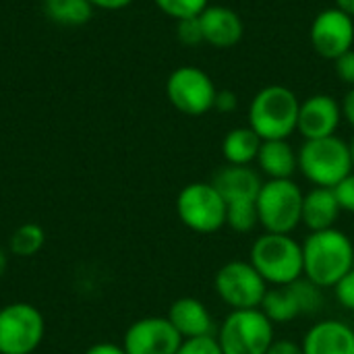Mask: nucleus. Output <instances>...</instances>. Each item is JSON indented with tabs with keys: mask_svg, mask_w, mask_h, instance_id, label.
<instances>
[{
	"mask_svg": "<svg viewBox=\"0 0 354 354\" xmlns=\"http://www.w3.org/2000/svg\"><path fill=\"white\" fill-rule=\"evenodd\" d=\"M239 106V97L232 89H218L214 110H220L222 114H232Z\"/></svg>",
	"mask_w": 354,
	"mask_h": 354,
	"instance_id": "nucleus-31",
	"label": "nucleus"
},
{
	"mask_svg": "<svg viewBox=\"0 0 354 354\" xmlns=\"http://www.w3.org/2000/svg\"><path fill=\"white\" fill-rule=\"evenodd\" d=\"M334 195L338 199V205L342 212L354 214V170L334 187Z\"/></svg>",
	"mask_w": 354,
	"mask_h": 354,
	"instance_id": "nucleus-28",
	"label": "nucleus"
},
{
	"mask_svg": "<svg viewBox=\"0 0 354 354\" xmlns=\"http://www.w3.org/2000/svg\"><path fill=\"white\" fill-rule=\"evenodd\" d=\"M340 214H342V209L338 205L334 189L313 187L309 193H305L301 224H305L309 228V232L336 228Z\"/></svg>",
	"mask_w": 354,
	"mask_h": 354,
	"instance_id": "nucleus-18",
	"label": "nucleus"
},
{
	"mask_svg": "<svg viewBox=\"0 0 354 354\" xmlns=\"http://www.w3.org/2000/svg\"><path fill=\"white\" fill-rule=\"evenodd\" d=\"M93 4V8H102V10H120L127 8L133 0H89Z\"/></svg>",
	"mask_w": 354,
	"mask_h": 354,
	"instance_id": "nucleus-35",
	"label": "nucleus"
},
{
	"mask_svg": "<svg viewBox=\"0 0 354 354\" xmlns=\"http://www.w3.org/2000/svg\"><path fill=\"white\" fill-rule=\"evenodd\" d=\"M85 354H127L122 346L118 344H112V342H100V344H93L89 346Z\"/></svg>",
	"mask_w": 354,
	"mask_h": 354,
	"instance_id": "nucleus-34",
	"label": "nucleus"
},
{
	"mask_svg": "<svg viewBox=\"0 0 354 354\" xmlns=\"http://www.w3.org/2000/svg\"><path fill=\"white\" fill-rule=\"evenodd\" d=\"M249 261L268 286H288L305 276L303 243L290 234L263 232L251 245Z\"/></svg>",
	"mask_w": 354,
	"mask_h": 354,
	"instance_id": "nucleus-2",
	"label": "nucleus"
},
{
	"mask_svg": "<svg viewBox=\"0 0 354 354\" xmlns=\"http://www.w3.org/2000/svg\"><path fill=\"white\" fill-rule=\"evenodd\" d=\"M334 295L344 309L354 311V268L334 286Z\"/></svg>",
	"mask_w": 354,
	"mask_h": 354,
	"instance_id": "nucleus-29",
	"label": "nucleus"
},
{
	"mask_svg": "<svg viewBox=\"0 0 354 354\" xmlns=\"http://www.w3.org/2000/svg\"><path fill=\"white\" fill-rule=\"evenodd\" d=\"M336 8L354 19V0H336Z\"/></svg>",
	"mask_w": 354,
	"mask_h": 354,
	"instance_id": "nucleus-36",
	"label": "nucleus"
},
{
	"mask_svg": "<svg viewBox=\"0 0 354 354\" xmlns=\"http://www.w3.org/2000/svg\"><path fill=\"white\" fill-rule=\"evenodd\" d=\"M156 6L174 21L199 17L209 4V0H153Z\"/></svg>",
	"mask_w": 354,
	"mask_h": 354,
	"instance_id": "nucleus-25",
	"label": "nucleus"
},
{
	"mask_svg": "<svg viewBox=\"0 0 354 354\" xmlns=\"http://www.w3.org/2000/svg\"><path fill=\"white\" fill-rule=\"evenodd\" d=\"M351 156H353V170H354V139L351 141Z\"/></svg>",
	"mask_w": 354,
	"mask_h": 354,
	"instance_id": "nucleus-38",
	"label": "nucleus"
},
{
	"mask_svg": "<svg viewBox=\"0 0 354 354\" xmlns=\"http://www.w3.org/2000/svg\"><path fill=\"white\" fill-rule=\"evenodd\" d=\"M268 288V282L259 276L249 259H232L214 276V290L230 311L259 309Z\"/></svg>",
	"mask_w": 354,
	"mask_h": 354,
	"instance_id": "nucleus-8",
	"label": "nucleus"
},
{
	"mask_svg": "<svg viewBox=\"0 0 354 354\" xmlns=\"http://www.w3.org/2000/svg\"><path fill=\"white\" fill-rule=\"evenodd\" d=\"M305 278L319 288H334L354 268V245L338 228L309 232L303 243Z\"/></svg>",
	"mask_w": 354,
	"mask_h": 354,
	"instance_id": "nucleus-1",
	"label": "nucleus"
},
{
	"mask_svg": "<svg viewBox=\"0 0 354 354\" xmlns=\"http://www.w3.org/2000/svg\"><path fill=\"white\" fill-rule=\"evenodd\" d=\"M266 317L276 326V324H290L297 317L303 315V305L299 299V292L295 288V282L288 286H272L268 288L261 307H259Z\"/></svg>",
	"mask_w": 354,
	"mask_h": 354,
	"instance_id": "nucleus-20",
	"label": "nucleus"
},
{
	"mask_svg": "<svg viewBox=\"0 0 354 354\" xmlns=\"http://www.w3.org/2000/svg\"><path fill=\"white\" fill-rule=\"evenodd\" d=\"M44 332V317L33 305L12 303L0 309V354H31Z\"/></svg>",
	"mask_w": 354,
	"mask_h": 354,
	"instance_id": "nucleus-10",
	"label": "nucleus"
},
{
	"mask_svg": "<svg viewBox=\"0 0 354 354\" xmlns=\"http://www.w3.org/2000/svg\"><path fill=\"white\" fill-rule=\"evenodd\" d=\"M226 226L232 232L249 234L259 226L257 218V205L255 201H241V203H228L226 205Z\"/></svg>",
	"mask_w": 354,
	"mask_h": 354,
	"instance_id": "nucleus-24",
	"label": "nucleus"
},
{
	"mask_svg": "<svg viewBox=\"0 0 354 354\" xmlns=\"http://www.w3.org/2000/svg\"><path fill=\"white\" fill-rule=\"evenodd\" d=\"M261 143L263 139L249 124L236 127L226 133L222 141V156L232 166H251L253 162H257Z\"/></svg>",
	"mask_w": 354,
	"mask_h": 354,
	"instance_id": "nucleus-21",
	"label": "nucleus"
},
{
	"mask_svg": "<svg viewBox=\"0 0 354 354\" xmlns=\"http://www.w3.org/2000/svg\"><path fill=\"white\" fill-rule=\"evenodd\" d=\"M199 23L203 31V44H209L218 50L234 48L245 35L243 19L228 6H207L199 15Z\"/></svg>",
	"mask_w": 354,
	"mask_h": 354,
	"instance_id": "nucleus-14",
	"label": "nucleus"
},
{
	"mask_svg": "<svg viewBox=\"0 0 354 354\" xmlns=\"http://www.w3.org/2000/svg\"><path fill=\"white\" fill-rule=\"evenodd\" d=\"M301 102L284 85H268L257 91L249 104V127L263 139H288L297 131Z\"/></svg>",
	"mask_w": 354,
	"mask_h": 354,
	"instance_id": "nucleus-3",
	"label": "nucleus"
},
{
	"mask_svg": "<svg viewBox=\"0 0 354 354\" xmlns=\"http://www.w3.org/2000/svg\"><path fill=\"white\" fill-rule=\"evenodd\" d=\"M183 338L168 317L137 319L124 334L122 348L127 354H176Z\"/></svg>",
	"mask_w": 354,
	"mask_h": 354,
	"instance_id": "nucleus-12",
	"label": "nucleus"
},
{
	"mask_svg": "<svg viewBox=\"0 0 354 354\" xmlns=\"http://www.w3.org/2000/svg\"><path fill=\"white\" fill-rule=\"evenodd\" d=\"M168 322L174 326V330L180 334L183 340L189 338H203V336H216V324L209 313V309L193 297L176 299L168 309Z\"/></svg>",
	"mask_w": 354,
	"mask_h": 354,
	"instance_id": "nucleus-16",
	"label": "nucleus"
},
{
	"mask_svg": "<svg viewBox=\"0 0 354 354\" xmlns=\"http://www.w3.org/2000/svg\"><path fill=\"white\" fill-rule=\"evenodd\" d=\"M342 120L338 100L328 93H315L301 102L297 131L307 139H324L336 135Z\"/></svg>",
	"mask_w": 354,
	"mask_h": 354,
	"instance_id": "nucleus-13",
	"label": "nucleus"
},
{
	"mask_svg": "<svg viewBox=\"0 0 354 354\" xmlns=\"http://www.w3.org/2000/svg\"><path fill=\"white\" fill-rule=\"evenodd\" d=\"M224 354H268L274 338V324L261 309L230 311L216 332Z\"/></svg>",
	"mask_w": 354,
	"mask_h": 354,
	"instance_id": "nucleus-6",
	"label": "nucleus"
},
{
	"mask_svg": "<svg viewBox=\"0 0 354 354\" xmlns=\"http://www.w3.org/2000/svg\"><path fill=\"white\" fill-rule=\"evenodd\" d=\"M334 71H336V75L340 77L342 83L354 87V48L334 60Z\"/></svg>",
	"mask_w": 354,
	"mask_h": 354,
	"instance_id": "nucleus-30",
	"label": "nucleus"
},
{
	"mask_svg": "<svg viewBox=\"0 0 354 354\" xmlns=\"http://www.w3.org/2000/svg\"><path fill=\"white\" fill-rule=\"evenodd\" d=\"M176 37L183 46H199L203 44V31H201V23H199V17H193V19H183V21H176Z\"/></svg>",
	"mask_w": 354,
	"mask_h": 354,
	"instance_id": "nucleus-26",
	"label": "nucleus"
},
{
	"mask_svg": "<svg viewBox=\"0 0 354 354\" xmlns=\"http://www.w3.org/2000/svg\"><path fill=\"white\" fill-rule=\"evenodd\" d=\"M4 270H6V255L0 251V276L4 274Z\"/></svg>",
	"mask_w": 354,
	"mask_h": 354,
	"instance_id": "nucleus-37",
	"label": "nucleus"
},
{
	"mask_svg": "<svg viewBox=\"0 0 354 354\" xmlns=\"http://www.w3.org/2000/svg\"><path fill=\"white\" fill-rule=\"evenodd\" d=\"M212 185L218 189V193L228 205V203H241V201H257L263 180L259 172H255L251 166L226 164L214 174Z\"/></svg>",
	"mask_w": 354,
	"mask_h": 354,
	"instance_id": "nucleus-17",
	"label": "nucleus"
},
{
	"mask_svg": "<svg viewBox=\"0 0 354 354\" xmlns=\"http://www.w3.org/2000/svg\"><path fill=\"white\" fill-rule=\"evenodd\" d=\"M46 243V232L39 224H33V222H27V224H21L10 241H8V249L10 253H15L17 257H31L35 253L41 251Z\"/></svg>",
	"mask_w": 354,
	"mask_h": 354,
	"instance_id": "nucleus-23",
	"label": "nucleus"
},
{
	"mask_svg": "<svg viewBox=\"0 0 354 354\" xmlns=\"http://www.w3.org/2000/svg\"><path fill=\"white\" fill-rule=\"evenodd\" d=\"M305 354H354V330L336 319L313 324L303 336Z\"/></svg>",
	"mask_w": 354,
	"mask_h": 354,
	"instance_id": "nucleus-15",
	"label": "nucleus"
},
{
	"mask_svg": "<svg viewBox=\"0 0 354 354\" xmlns=\"http://www.w3.org/2000/svg\"><path fill=\"white\" fill-rule=\"evenodd\" d=\"M46 15L66 27L85 25L93 15V4L89 0H44Z\"/></svg>",
	"mask_w": 354,
	"mask_h": 354,
	"instance_id": "nucleus-22",
	"label": "nucleus"
},
{
	"mask_svg": "<svg viewBox=\"0 0 354 354\" xmlns=\"http://www.w3.org/2000/svg\"><path fill=\"white\" fill-rule=\"evenodd\" d=\"M176 354H224L218 338L216 336H203V338H189L183 340L180 348L176 351Z\"/></svg>",
	"mask_w": 354,
	"mask_h": 354,
	"instance_id": "nucleus-27",
	"label": "nucleus"
},
{
	"mask_svg": "<svg viewBox=\"0 0 354 354\" xmlns=\"http://www.w3.org/2000/svg\"><path fill=\"white\" fill-rule=\"evenodd\" d=\"M299 153V172L313 185L334 189L353 172L351 143L338 135L324 139H307Z\"/></svg>",
	"mask_w": 354,
	"mask_h": 354,
	"instance_id": "nucleus-4",
	"label": "nucleus"
},
{
	"mask_svg": "<svg viewBox=\"0 0 354 354\" xmlns=\"http://www.w3.org/2000/svg\"><path fill=\"white\" fill-rule=\"evenodd\" d=\"M216 93L212 77L197 66H178L166 81L168 102L187 116H203L214 110Z\"/></svg>",
	"mask_w": 354,
	"mask_h": 354,
	"instance_id": "nucleus-9",
	"label": "nucleus"
},
{
	"mask_svg": "<svg viewBox=\"0 0 354 354\" xmlns=\"http://www.w3.org/2000/svg\"><path fill=\"white\" fill-rule=\"evenodd\" d=\"M303 189L292 178L263 180L257 195V218L266 232L292 234L303 218Z\"/></svg>",
	"mask_w": 354,
	"mask_h": 354,
	"instance_id": "nucleus-5",
	"label": "nucleus"
},
{
	"mask_svg": "<svg viewBox=\"0 0 354 354\" xmlns=\"http://www.w3.org/2000/svg\"><path fill=\"white\" fill-rule=\"evenodd\" d=\"M178 220L197 234H214L226 226V201L212 183H189L176 197Z\"/></svg>",
	"mask_w": 354,
	"mask_h": 354,
	"instance_id": "nucleus-7",
	"label": "nucleus"
},
{
	"mask_svg": "<svg viewBox=\"0 0 354 354\" xmlns=\"http://www.w3.org/2000/svg\"><path fill=\"white\" fill-rule=\"evenodd\" d=\"M268 354H305L303 346L292 340H274Z\"/></svg>",
	"mask_w": 354,
	"mask_h": 354,
	"instance_id": "nucleus-32",
	"label": "nucleus"
},
{
	"mask_svg": "<svg viewBox=\"0 0 354 354\" xmlns=\"http://www.w3.org/2000/svg\"><path fill=\"white\" fill-rule=\"evenodd\" d=\"M259 172L268 176V180L292 178L299 170V153L286 139L263 141L257 156Z\"/></svg>",
	"mask_w": 354,
	"mask_h": 354,
	"instance_id": "nucleus-19",
	"label": "nucleus"
},
{
	"mask_svg": "<svg viewBox=\"0 0 354 354\" xmlns=\"http://www.w3.org/2000/svg\"><path fill=\"white\" fill-rule=\"evenodd\" d=\"M311 46L313 50L328 60H336L354 46V19L342 10L326 8L311 23Z\"/></svg>",
	"mask_w": 354,
	"mask_h": 354,
	"instance_id": "nucleus-11",
	"label": "nucleus"
},
{
	"mask_svg": "<svg viewBox=\"0 0 354 354\" xmlns=\"http://www.w3.org/2000/svg\"><path fill=\"white\" fill-rule=\"evenodd\" d=\"M340 110H342V118L354 129V87L346 91V95L340 102Z\"/></svg>",
	"mask_w": 354,
	"mask_h": 354,
	"instance_id": "nucleus-33",
	"label": "nucleus"
}]
</instances>
